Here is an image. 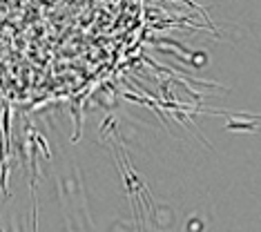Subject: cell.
Here are the masks:
<instances>
[{"mask_svg":"<svg viewBox=\"0 0 261 232\" xmlns=\"http://www.w3.org/2000/svg\"><path fill=\"white\" fill-rule=\"evenodd\" d=\"M225 130L228 132H257L259 130V125L257 121H230V123H225Z\"/></svg>","mask_w":261,"mask_h":232,"instance_id":"6da1fadb","label":"cell"},{"mask_svg":"<svg viewBox=\"0 0 261 232\" xmlns=\"http://www.w3.org/2000/svg\"><path fill=\"white\" fill-rule=\"evenodd\" d=\"M3 134H5V141H9V107L3 110Z\"/></svg>","mask_w":261,"mask_h":232,"instance_id":"7a4b0ae2","label":"cell"},{"mask_svg":"<svg viewBox=\"0 0 261 232\" xmlns=\"http://www.w3.org/2000/svg\"><path fill=\"white\" fill-rule=\"evenodd\" d=\"M34 228H32V232H38V210H36V196H34Z\"/></svg>","mask_w":261,"mask_h":232,"instance_id":"3957f363","label":"cell"}]
</instances>
